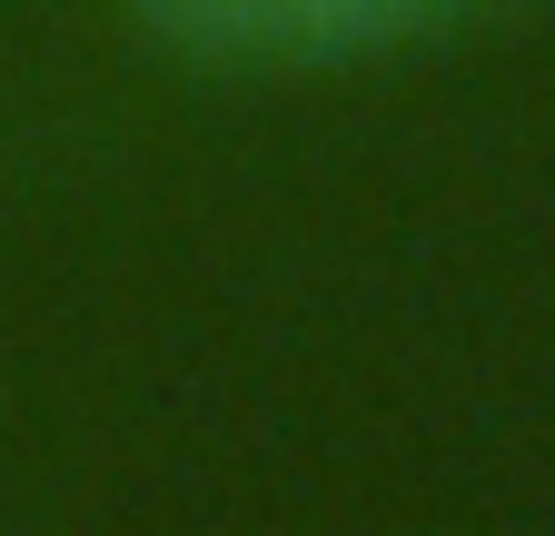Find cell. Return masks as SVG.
Masks as SVG:
<instances>
[{
	"instance_id": "6da1fadb",
	"label": "cell",
	"mask_w": 555,
	"mask_h": 536,
	"mask_svg": "<svg viewBox=\"0 0 555 536\" xmlns=\"http://www.w3.org/2000/svg\"><path fill=\"white\" fill-rule=\"evenodd\" d=\"M496 0H129V21L208 71H347L476 30Z\"/></svg>"
}]
</instances>
